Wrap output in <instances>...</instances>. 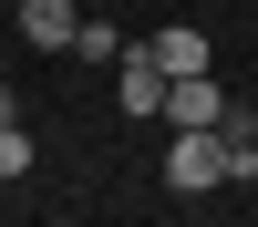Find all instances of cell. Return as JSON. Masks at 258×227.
I'll list each match as a JSON object with an SVG mask.
<instances>
[{"label": "cell", "instance_id": "cell-6", "mask_svg": "<svg viewBox=\"0 0 258 227\" xmlns=\"http://www.w3.org/2000/svg\"><path fill=\"white\" fill-rule=\"evenodd\" d=\"M73 52H83V62H124V52H135V41H124L114 21H83V41H73Z\"/></svg>", "mask_w": 258, "mask_h": 227}, {"label": "cell", "instance_id": "cell-8", "mask_svg": "<svg viewBox=\"0 0 258 227\" xmlns=\"http://www.w3.org/2000/svg\"><path fill=\"white\" fill-rule=\"evenodd\" d=\"M11 176H31V134H21L11 114H0V186H11Z\"/></svg>", "mask_w": 258, "mask_h": 227}, {"label": "cell", "instance_id": "cell-3", "mask_svg": "<svg viewBox=\"0 0 258 227\" xmlns=\"http://www.w3.org/2000/svg\"><path fill=\"white\" fill-rule=\"evenodd\" d=\"M21 41H31V52H73V41H83V11H73V0H21Z\"/></svg>", "mask_w": 258, "mask_h": 227}, {"label": "cell", "instance_id": "cell-5", "mask_svg": "<svg viewBox=\"0 0 258 227\" xmlns=\"http://www.w3.org/2000/svg\"><path fill=\"white\" fill-rule=\"evenodd\" d=\"M145 52L165 72H207V31H145Z\"/></svg>", "mask_w": 258, "mask_h": 227}, {"label": "cell", "instance_id": "cell-4", "mask_svg": "<svg viewBox=\"0 0 258 227\" xmlns=\"http://www.w3.org/2000/svg\"><path fill=\"white\" fill-rule=\"evenodd\" d=\"M165 124H227V93L207 72H176V83H165Z\"/></svg>", "mask_w": 258, "mask_h": 227}, {"label": "cell", "instance_id": "cell-7", "mask_svg": "<svg viewBox=\"0 0 258 227\" xmlns=\"http://www.w3.org/2000/svg\"><path fill=\"white\" fill-rule=\"evenodd\" d=\"M227 155H238V186H248V176H258V124L238 114V103H227Z\"/></svg>", "mask_w": 258, "mask_h": 227}, {"label": "cell", "instance_id": "cell-2", "mask_svg": "<svg viewBox=\"0 0 258 227\" xmlns=\"http://www.w3.org/2000/svg\"><path fill=\"white\" fill-rule=\"evenodd\" d=\"M165 83H176V72H165V62L145 52V41L114 62V103H124V114H165Z\"/></svg>", "mask_w": 258, "mask_h": 227}, {"label": "cell", "instance_id": "cell-1", "mask_svg": "<svg viewBox=\"0 0 258 227\" xmlns=\"http://www.w3.org/2000/svg\"><path fill=\"white\" fill-rule=\"evenodd\" d=\"M165 186H176V196H207V186H238V155H227V124H176V144H165Z\"/></svg>", "mask_w": 258, "mask_h": 227}]
</instances>
